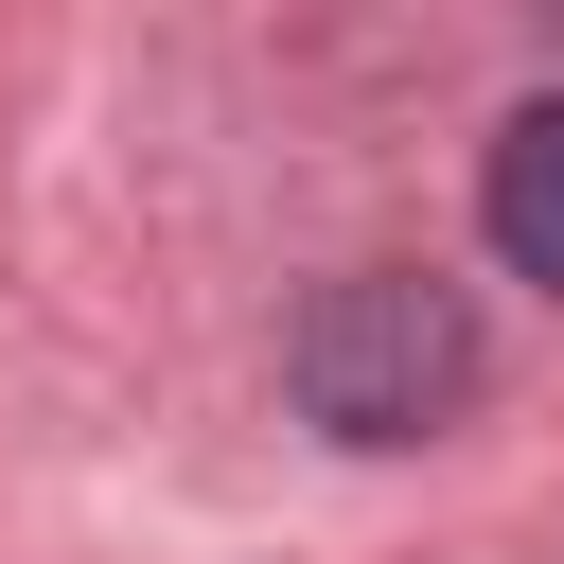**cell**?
Instances as JSON below:
<instances>
[{"instance_id":"obj_1","label":"cell","mask_w":564,"mask_h":564,"mask_svg":"<svg viewBox=\"0 0 564 564\" xmlns=\"http://www.w3.org/2000/svg\"><path fill=\"white\" fill-rule=\"evenodd\" d=\"M282 388H300L317 441H370V458H388V441H441V423L476 405V317H458V282H423V264H352V282L300 300Z\"/></svg>"},{"instance_id":"obj_2","label":"cell","mask_w":564,"mask_h":564,"mask_svg":"<svg viewBox=\"0 0 564 564\" xmlns=\"http://www.w3.org/2000/svg\"><path fill=\"white\" fill-rule=\"evenodd\" d=\"M476 212H494V247H511L529 282H564V88L494 123V176H476Z\"/></svg>"}]
</instances>
